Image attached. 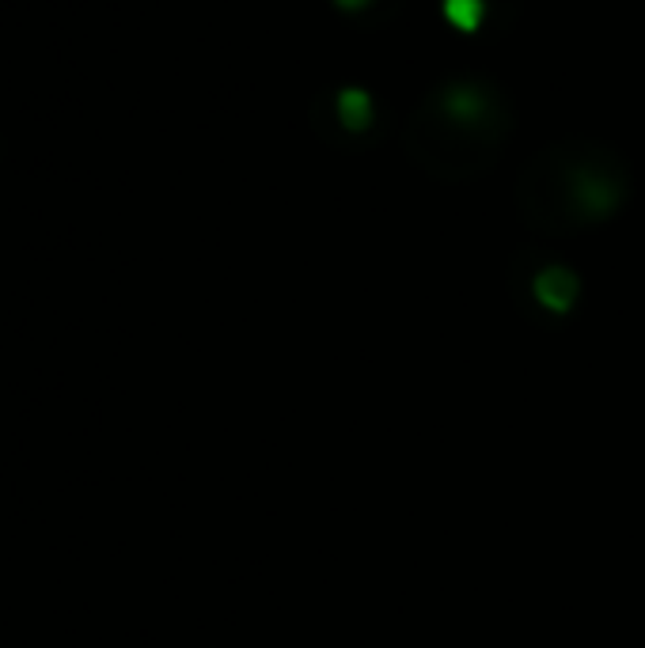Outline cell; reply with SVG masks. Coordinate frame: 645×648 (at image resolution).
Instances as JSON below:
<instances>
[]
</instances>
